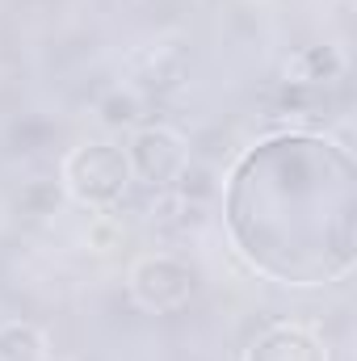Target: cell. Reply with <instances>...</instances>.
<instances>
[{"label": "cell", "instance_id": "obj_3", "mask_svg": "<svg viewBox=\"0 0 357 361\" xmlns=\"http://www.w3.org/2000/svg\"><path fill=\"white\" fill-rule=\"evenodd\" d=\"M122 152L131 160V177L143 180V185H156V189H173L181 180V173L193 164L185 135L173 130V126H160V122L135 126Z\"/></svg>", "mask_w": 357, "mask_h": 361}, {"label": "cell", "instance_id": "obj_7", "mask_svg": "<svg viewBox=\"0 0 357 361\" xmlns=\"http://www.w3.org/2000/svg\"><path fill=\"white\" fill-rule=\"evenodd\" d=\"M101 109H105V122H109V126H135V118H139V114H135L139 105H135L131 97H114V101H105Z\"/></svg>", "mask_w": 357, "mask_h": 361}, {"label": "cell", "instance_id": "obj_8", "mask_svg": "<svg viewBox=\"0 0 357 361\" xmlns=\"http://www.w3.org/2000/svg\"><path fill=\"white\" fill-rule=\"evenodd\" d=\"M89 240L97 244V248H101V252H105V248L114 244V231H109V219H97V223H92V227H89Z\"/></svg>", "mask_w": 357, "mask_h": 361}, {"label": "cell", "instance_id": "obj_5", "mask_svg": "<svg viewBox=\"0 0 357 361\" xmlns=\"http://www.w3.org/2000/svg\"><path fill=\"white\" fill-rule=\"evenodd\" d=\"M244 361H328V349H324L307 328L277 324V328L261 332V336L248 345V357Z\"/></svg>", "mask_w": 357, "mask_h": 361}, {"label": "cell", "instance_id": "obj_6", "mask_svg": "<svg viewBox=\"0 0 357 361\" xmlns=\"http://www.w3.org/2000/svg\"><path fill=\"white\" fill-rule=\"evenodd\" d=\"M0 361H47V336L25 319L0 324Z\"/></svg>", "mask_w": 357, "mask_h": 361}, {"label": "cell", "instance_id": "obj_1", "mask_svg": "<svg viewBox=\"0 0 357 361\" xmlns=\"http://www.w3.org/2000/svg\"><path fill=\"white\" fill-rule=\"evenodd\" d=\"M353 156L332 139L273 135L227 177V235L269 281L328 286L353 269Z\"/></svg>", "mask_w": 357, "mask_h": 361}, {"label": "cell", "instance_id": "obj_4", "mask_svg": "<svg viewBox=\"0 0 357 361\" xmlns=\"http://www.w3.org/2000/svg\"><path fill=\"white\" fill-rule=\"evenodd\" d=\"M193 269L169 257V252H156V257H143L135 269H131V294L143 311L152 315H177L181 307L193 298Z\"/></svg>", "mask_w": 357, "mask_h": 361}, {"label": "cell", "instance_id": "obj_2", "mask_svg": "<svg viewBox=\"0 0 357 361\" xmlns=\"http://www.w3.org/2000/svg\"><path fill=\"white\" fill-rule=\"evenodd\" d=\"M131 185H135L131 160H126V152L118 143H80L63 160V189L89 210L118 206Z\"/></svg>", "mask_w": 357, "mask_h": 361}]
</instances>
